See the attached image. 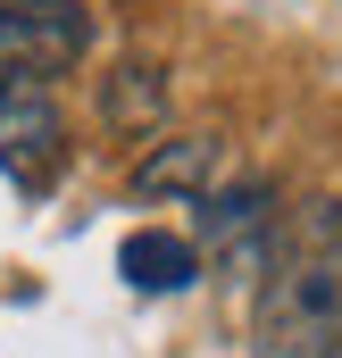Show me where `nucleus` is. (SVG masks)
Wrapping results in <instances>:
<instances>
[{
    "label": "nucleus",
    "mask_w": 342,
    "mask_h": 358,
    "mask_svg": "<svg viewBox=\"0 0 342 358\" xmlns=\"http://www.w3.org/2000/svg\"><path fill=\"white\" fill-rule=\"evenodd\" d=\"M251 358H342V200L292 208L259 267Z\"/></svg>",
    "instance_id": "f257e3e1"
},
{
    "label": "nucleus",
    "mask_w": 342,
    "mask_h": 358,
    "mask_svg": "<svg viewBox=\"0 0 342 358\" xmlns=\"http://www.w3.org/2000/svg\"><path fill=\"white\" fill-rule=\"evenodd\" d=\"M92 50V17L76 0H0V76L50 84Z\"/></svg>",
    "instance_id": "f03ea898"
},
{
    "label": "nucleus",
    "mask_w": 342,
    "mask_h": 358,
    "mask_svg": "<svg viewBox=\"0 0 342 358\" xmlns=\"http://www.w3.org/2000/svg\"><path fill=\"white\" fill-rule=\"evenodd\" d=\"M0 167L25 192H42L59 176V100L34 76H0Z\"/></svg>",
    "instance_id": "7ed1b4c3"
},
{
    "label": "nucleus",
    "mask_w": 342,
    "mask_h": 358,
    "mask_svg": "<svg viewBox=\"0 0 342 358\" xmlns=\"http://www.w3.org/2000/svg\"><path fill=\"white\" fill-rule=\"evenodd\" d=\"M200 242L226 250V267H267L275 250V208H267V183H234V192H209L200 200Z\"/></svg>",
    "instance_id": "20e7f679"
},
{
    "label": "nucleus",
    "mask_w": 342,
    "mask_h": 358,
    "mask_svg": "<svg viewBox=\"0 0 342 358\" xmlns=\"http://www.w3.org/2000/svg\"><path fill=\"white\" fill-rule=\"evenodd\" d=\"M117 275L134 292H192L200 283V242H184L167 225H142V234L117 242Z\"/></svg>",
    "instance_id": "39448f33"
},
{
    "label": "nucleus",
    "mask_w": 342,
    "mask_h": 358,
    "mask_svg": "<svg viewBox=\"0 0 342 358\" xmlns=\"http://www.w3.org/2000/svg\"><path fill=\"white\" fill-rule=\"evenodd\" d=\"M209 176H217V134H175V142H159V150L134 167V192H142V200H167V192L209 200Z\"/></svg>",
    "instance_id": "423d86ee"
},
{
    "label": "nucleus",
    "mask_w": 342,
    "mask_h": 358,
    "mask_svg": "<svg viewBox=\"0 0 342 358\" xmlns=\"http://www.w3.org/2000/svg\"><path fill=\"white\" fill-rule=\"evenodd\" d=\"M100 117L125 125V134H151V125L167 117V76H159V67H117V76L100 84Z\"/></svg>",
    "instance_id": "0eeeda50"
}]
</instances>
